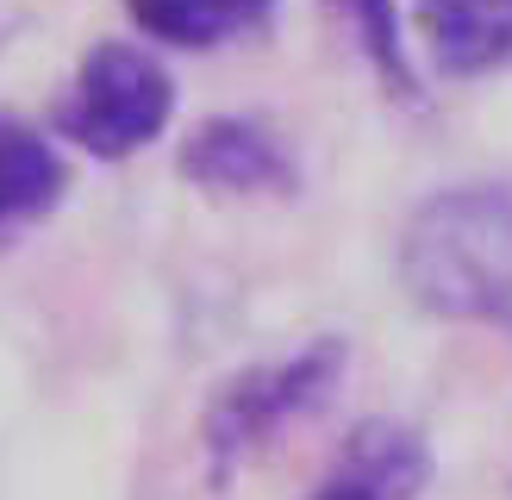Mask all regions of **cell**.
Segmentation results:
<instances>
[{
  "label": "cell",
  "instance_id": "9",
  "mask_svg": "<svg viewBox=\"0 0 512 500\" xmlns=\"http://www.w3.org/2000/svg\"><path fill=\"white\" fill-rule=\"evenodd\" d=\"M331 25L350 38V50L363 57L394 100H419V63H413V38H406V13L400 0H319Z\"/></svg>",
  "mask_w": 512,
  "mask_h": 500
},
{
  "label": "cell",
  "instance_id": "1",
  "mask_svg": "<svg viewBox=\"0 0 512 500\" xmlns=\"http://www.w3.org/2000/svg\"><path fill=\"white\" fill-rule=\"evenodd\" d=\"M394 269L419 313L512 332V182L425 194L400 225Z\"/></svg>",
  "mask_w": 512,
  "mask_h": 500
},
{
  "label": "cell",
  "instance_id": "2",
  "mask_svg": "<svg viewBox=\"0 0 512 500\" xmlns=\"http://www.w3.org/2000/svg\"><path fill=\"white\" fill-rule=\"evenodd\" d=\"M175 119V75L144 38H100L82 50L69 82L50 100L57 144L94 163H132Z\"/></svg>",
  "mask_w": 512,
  "mask_h": 500
},
{
  "label": "cell",
  "instance_id": "6",
  "mask_svg": "<svg viewBox=\"0 0 512 500\" xmlns=\"http://www.w3.org/2000/svg\"><path fill=\"white\" fill-rule=\"evenodd\" d=\"M425 57L456 82L512 69V0H413Z\"/></svg>",
  "mask_w": 512,
  "mask_h": 500
},
{
  "label": "cell",
  "instance_id": "5",
  "mask_svg": "<svg viewBox=\"0 0 512 500\" xmlns=\"http://www.w3.org/2000/svg\"><path fill=\"white\" fill-rule=\"evenodd\" d=\"M431 488V444L400 419H363L306 500H419Z\"/></svg>",
  "mask_w": 512,
  "mask_h": 500
},
{
  "label": "cell",
  "instance_id": "4",
  "mask_svg": "<svg viewBox=\"0 0 512 500\" xmlns=\"http://www.w3.org/2000/svg\"><path fill=\"white\" fill-rule=\"evenodd\" d=\"M175 175L200 194H219V200H281V194L300 188V169L288 157V144L256 113L200 119L182 138V150H175Z\"/></svg>",
  "mask_w": 512,
  "mask_h": 500
},
{
  "label": "cell",
  "instance_id": "7",
  "mask_svg": "<svg viewBox=\"0 0 512 500\" xmlns=\"http://www.w3.org/2000/svg\"><path fill=\"white\" fill-rule=\"evenodd\" d=\"M119 7L150 50H188V57L225 50L275 19V0H119Z\"/></svg>",
  "mask_w": 512,
  "mask_h": 500
},
{
  "label": "cell",
  "instance_id": "3",
  "mask_svg": "<svg viewBox=\"0 0 512 500\" xmlns=\"http://www.w3.org/2000/svg\"><path fill=\"white\" fill-rule=\"evenodd\" d=\"M344 369H350V344L313 338V344L288 350V357L244 363L238 375H225L207 400V413H200V444H207L213 475L225 482L238 463L263 457L275 438H288L294 425H306L338 394Z\"/></svg>",
  "mask_w": 512,
  "mask_h": 500
},
{
  "label": "cell",
  "instance_id": "8",
  "mask_svg": "<svg viewBox=\"0 0 512 500\" xmlns=\"http://www.w3.org/2000/svg\"><path fill=\"white\" fill-rule=\"evenodd\" d=\"M69 188V163L57 132H38L32 119L0 113V238L44 219Z\"/></svg>",
  "mask_w": 512,
  "mask_h": 500
}]
</instances>
